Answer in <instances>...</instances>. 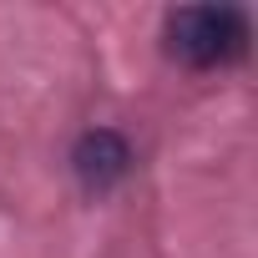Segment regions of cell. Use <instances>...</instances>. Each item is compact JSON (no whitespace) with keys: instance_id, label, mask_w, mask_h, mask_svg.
Segmentation results:
<instances>
[{"instance_id":"obj_1","label":"cell","mask_w":258,"mask_h":258,"mask_svg":"<svg viewBox=\"0 0 258 258\" xmlns=\"http://www.w3.org/2000/svg\"><path fill=\"white\" fill-rule=\"evenodd\" d=\"M253 26L238 6H177L162 21V51L187 71H218L248 56Z\"/></svg>"},{"instance_id":"obj_2","label":"cell","mask_w":258,"mask_h":258,"mask_svg":"<svg viewBox=\"0 0 258 258\" xmlns=\"http://www.w3.org/2000/svg\"><path fill=\"white\" fill-rule=\"evenodd\" d=\"M132 162H137V152L116 126H91L71 147V172H76L81 192H91V198H106L111 187H121Z\"/></svg>"}]
</instances>
